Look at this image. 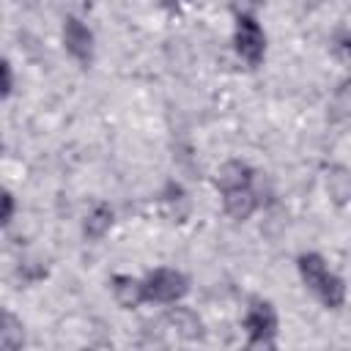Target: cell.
Returning a JSON list of instances; mask_svg holds the SVG:
<instances>
[{
  "instance_id": "obj_1",
  "label": "cell",
  "mask_w": 351,
  "mask_h": 351,
  "mask_svg": "<svg viewBox=\"0 0 351 351\" xmlns=\"http://www.w3.org/2000/svg\"><path fill=\"white\" fill-rule=\"evenodd\" d=\"M296 266H299L302 282L318 296V302H321L324 307L340 310V307L346 304V282H343V277L335 274L318 252H304V255H299Z\"/></svg>"
},
{
  "instance_id": "obj_2",
  "label": "cell",
  "mask_w": 351,
  "mask_h": 351,
  "mask_svg": "<svg viewBox=\"0 0 351 351\" xmlns=\"http://www.w3.org/2000/svg\"><path fill=\"white\" fill-rule=\"evenodd\" d=\"M250 348H271L277 337V310L269 299H250L244 315Z\"/></svg>"
},
{
  "instance_id": "obj_3",
  "label": "cell",
  "mask_w": 351,
  "mask_h": 351,
  "mask_svg": "<svg viewBox=\"0 0 351 351\" xmlns=\"http://www.w3.org/2000/svg\"><path fill=\"white\" fill-rule=\"evenodd\" d=\"M189 291V280L186 274H181L178 269H154L145 274L143 280V293H145V302H156V304H176L186 296Z\"/></svg>"
},
{
  "instance_id": "obj_4",
  "label": "cell",
  "mask_w": 351,
  "mask_h": 351,
  "mask_svg": "<svg viewBox=\"0 0 351 351\" xmlns=\"http://www.w3.org/2000/svg\"><path fill=\"white\" fill-rule=\"evenodd\" d=\"M233 44L241 60H247L250 66H258L266 55V36L261 30V25L255 22V16L250 14H239L236 16V30H233Z\"/></svg>"
},
{
  "instance_id": "obj_5",
  "label": "cell",
  "mask_w": 351,
  "mask_h": 351,
  "mask_svg": "<svg viewBox=\"0 0 351 351\" xmlns=\"http://www.w3.org/2000/svg\"><path fill=\"white\" fill-rule=\"evenodd\" d=\"M63 47L74 60H80L85 66L93 60V33L74 16H69L63 25Z\"/></svg>"
},
{
  "instance_id": "obj_6",
  "label": "cell",
  "mask_w": 351,
  "mask_h": 351,
  "mask_svg": "<svg viewBox=\"0 0 351 351\" xmlns=\"http://www.w3.org/2000/svg\"><path fill=\"white\" fill-rule=\"evenodd\" d=\"M222 206L233 219H250L252 211L258 208V192L255 181L250 184H233L222 189Z\"/></svg>"
},
{
  "instance_id": "obj_7",
  "label": "cell",
  "mask_w": 351,
  "mask_h": 351,
  "mask_svg": "<svg viewBox=\"0 0 351 351\" xmlns=\"http://www.w3.org/2000/svg\"><path fill=\"white\" fill-rule=\"evenodd\" d=\"M110 288H112V296L115 302L123 307V310H132L137 304L145 302V293H143V280L132 277V274H115L110 280Z\"/></svg>"
},
{
  "instance_id": "obj_8",
  "label": "cell",
  "mask_w": 351,
  "mask_h": 351,
  "mask_svg": "<svg viewBox=\"0 0 351 351\" xmlns=\"http://www.w3.org/2000/svg\"><path fill=\"white\" fill-rule=\"evenodd\" d=\"M112 228V208L107 203H96L88 217H85V225H82V233L88 239H101L107 230Z\"/></svg>"
},
{
  "instance_id": "obj_9",
  "label": "cell",
  "mask_w": 351,
  "mask_h": 351,
  "mask_svg": "<svg viewBox=\"0 0 351 351\" xmlns=\"http://www.w3.org/2000/svg\"><path fill=\"white\" fill-rule=\"evenodd\" d=\"M22 343H25L22 321L14 313L0 310V348H19Z\"/></svg>"
},
{
  "instance_id": "obj_10",
  "label": "cell",
  "mask_w": 351,
  "mask_h": 351,
  "mask_svg": "<svg viewBox=\"0 0 351 351\" xmlns=\"http://www.w3.org/2000/svg\"><path fill=\"white\" fill-rule=\"evenodd\" d=\"M14 197H11V192L5 189V186H0V225H8L11 222V217H14Z\"/></svg>"
},
{
  "instance_id": "obj_11",
  "label": "cell",
  "mask_w": 351,
  "mask_h": 351,
  "mask_svg": "<svg viewBox=\"0 0 351 351\" xmlns=\"http://www.w3.org/2000/svg\"><path fill=\"white\" fill-rule=\"evenodd\" d=\"M11 85H14V74H11V66L5 58H0V99H5L11 93Z\"/></svg>"
},
{
  "instance_id": "obj_12",
  "label": "cell",
  "mask_w": 351,
  "mask_h": 351,
  "mask_svg": "<svg viewBox=\"0 0 351 351\" xmlns=\"http://www.w3.org/2000/svg\"><path fill=\"white\" fill-rule=\"evenodd\" d=\"M159 5L167 8V11H176V8L181 5V0H159Z\"/></svg>"
}]
</instances>
